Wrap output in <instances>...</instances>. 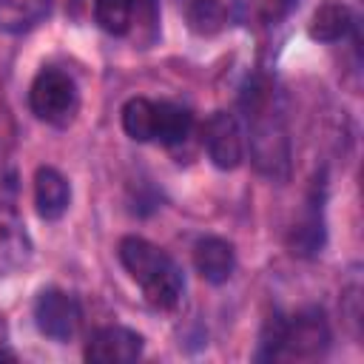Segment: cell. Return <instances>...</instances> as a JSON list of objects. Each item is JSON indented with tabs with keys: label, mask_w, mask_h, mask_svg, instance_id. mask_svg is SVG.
Returning a JSON list of instances; mask_svg holds the SVG:
<instances>
[{
	"label": "cell",
	"mask_w": 364,
	"mask_h": 364,
	"mask_svg": "<svg viewBox=\"0 0 364 364\" xmlns=\"http://www.w3.org/2000/svg\"><path fill=\"white\" fill-rule=\"evenodd\" d=\"M122 128L136 142H154L156 131V102L145 97H134L122 108Z\"/></svg>",
	"instance_id": "obj_16"
},
{
	"label": "cell",
	"mask_w": 364,
	"mask_h": 364,
	"mask_svg": "<svg viewBox=\"0 0 364 364\" xmlns=\"http://www.w3.org/2000/svg\"><path fill=\"white\" fill-rule=\"evenodd\" d=\"M77 102V85L60 68H43L28 88V105L34 117L51 125H65L74 117Z\"/></svg>",
	"instance_id": "obj_3"
},
{
	"label": "cell",
	"mask_w": 364,
	"mask_h": 364,
	"mask_svg": "<svg viewBox=\"0 0 364 364\" xmlns=\"http://www.w3.org/2000/svg\"><path fill=\"white\" fill-rule=\"evenodd\" d=\"M6 341H9V327H6V318L0 316V361H14V353L6 350Z\"/></svg>",
	"instance_id": "obj_19"
},
{
	"label": "cell",
	"mask_w": 364,
	"mask_h": 364,
	"mask_svg": "<svg viewBox=\"0 0 364 364\" xmlns=\"http://www.w3.org/2000/svg\"><path fill=\"white\" fill-rule=\"evenodd\" d=\"M139 6H142V0H97L94 3V20L102 31L122 37L139 20Z\"/></svg>",
	"instance_id": "obj_13"
},
{
	"label": "cell",
	"mask_w": 364,
	"mask_h": 364,
	"mask_svg": "<svg viewBox=\"0 0 364 364\" xmlns=\"http://www.w3.org/2000/svg\"><path fill=\"white\" fill-rule=\"evenodd\" d=\"M34 321L43 336H48L54 341H71L80 330L82 310L71 293H65L60 287H46V290H40V296L34 301Z\"/></svg>",
	"instance_id": "obj_5"
},
{
	"label": "cell",
	"mask_w": 364,
	"mask_h": 364,
	"mask_svg": "<svg viewBox=\"0 0 364 364\" xmlns=\"http://www.w3.org/2000/svg\"><path fill=\"white\" fill-rule=\"evenodd\" d=\"M193 264H196V270L205 282L222 284L233 276V267H236L233 245L219 239V236H205L193 247Z\"/></svg>",
	"instance_id": "obj_10"
},
{
	"label": "cell",
	"mask_w": 364,
	"mask_h": 364,
	"mask_svg": "<svg viewBox=\"0 0 364 364\" xmlns=\"http://www.w3.org/2000/svg\"><path fill=\"white\" fill-rule=\"evenodd\" d=\"M139 355H142V336L119 324L94 330L85 344V361L91 364H131Z\"/></svg>",
	"instance_id": "obj_7"
},
{
	"label": "cell",
	"mask_w": 364,
	"mask_h": 364,
	"mask_svg": "<svg viewBox=\"0 0 364 364\" xmlns=\"http://www.w3.org/2000/svg\"><path fill=\"white\" fill-rule=\"evenodd\" d=\"M330 344V327L321 310H301L290 321L279 318L273 358H318Z\"/></svg>",
	"instance_id": "obj_4"
},
{
	"label": "cell",
	"mask_w": 364,
	"mask_h": 364,
	"mask_svg": "<svg viewBox=\"0 0 364 364\" xmlns=\"http://www.w3.org/2000/svg\"><path fill=\"white\" fill-rule=\"evenodd\" d=\"M122 267L128 270V276L142 287V296L151 307L156 310H171L179 304L182 299V273L176 267V262L156 247L154 242L142 239V236H125L117 247Z\"/></svg>",
	"instance_id": "obj_2"
},
{
	"label": "cell",
	"mask_w": 364,
	"mask_h": 364,
	"mask_svg": "<svg viewBox=\"0 0 364 364\" xmlns=\"http://www.w3.org/2000/svg\"><path fill=\"white\" fill-rule=\"evenodd\" d=\"M185 17L191 31L210 37L216 31H222V26L228 23V9L222 0H188L185 3Z\"/></svg>",
	"instance_id": "obj_17"
},
{
	"label": "cell",
	"mask_w": 364,
	"mask_h": 364,
	"mask_svg": "<svg viewBox=\"0 0 364 364\" xmlns=\"http://www.w3.org/2000/svg\"><path fill=\"white\" fill-rule=\"evenodd\" d=\"M242 108L250 122V159L259 173L270 179H287L290 173V139L276 111V91L267 77H253L242 91Z\"/></svg>",
	"instance_id": "obj_1"
},
{
	"label": "cell",
	"mask_w": 364,
	"mask_h": 364,
	"mask_svg": "<svg viewBox=\"0 0 364 364\" xmlns=\"http://www.w3.org/2000/svg\"><path fill=\"white\" fill-rule=\"evenodd\" d=\"M287 245H290V253H296V256H316V253H321V247H324L321 208H318V210L310 208V213L293 228Z\"/></svg>",
	"instance_id": "obj_18"
},
{
	"label": "cell",
	"mask_w": 364,
	"mask_h": 364,
	"mask_svg": "<svg viewBox=\"0 0 364 364\" xmlns=\"http://www.w3.org/2000/svg\"><path fill=\"white\" fill-rule=\"evenodd\" d=\"M51 0H0V28L26 31L48 14Z\"/></svg>",
	"instance_id": "obj_15"
},
{
	"label": "cell",
	"mask_w": 364,
	"mask_h": 364,
	"mask_svg": "<svg viewBox=\"0 0 364 364\" xmlns=\"http://www.w3.org/2000/svg\"><path fill=\"white\" fill-rule=\"evenodd\" d=\"M202 142H205L208 159L219 171H233L245 159V136H242V128H239L236 117L228 114V111L210 114V119L205 122Z\"/></svg>",
	"instance_id": "obj_6"
},
{
	"label": "cell",
	"mask_w": 364,
	"mask_h": 364,
	"mask_svg": "<svg viewBox=\"0 0 364 364\" xmlns=\"http://www.w3.org/2000/svg\"><path fill=\"white\" fill-rule=\"evenodd\" d=\"M193 128V117L188 108L173 105V102H156V131L154 139L162 145H179L188 139Z\"/></svg>",
	"instance_id": "obj_14"
},
{
	"label": "cell",
	"mask_w": 364,
	"mask_h": 364,
	"mask_svg": "<svg viewBox=\"0 0 364 364\" xmlns=\"http://www.w3.org/2000/svg\"><path fill=\"white\" fill-rule=\"evenodd\" d=\"M31 259V239L11 205H0V276H11Z\"/></svg>",
	"instance_id": "obj_8"
},
{
	"label": "cell",
	"mask_w": 364,
	"mask_h": 364,
	"mask_svg": "<svg viewBox=\"0 0 364 364\" xmlns=\"http://www.w3.org/2000/svg\"><path fill=\"white\" fill-rule=\"evenodd\" d=\"M353 28H355L353 11L338 0H327L313 11L307 34L318 43H336V40H344Z\"/></svg>",
	"instance_id": "obj_11"
},
{
	"label": "cell",
	"mask_w": 364,
	"mask_h": 364,
	"mask_svg": "<svg viewBox=\"0 0 364 364\" xmlns=\"http://www.w3.org/2000/svg\"><path fill=\"white\" fill-rule=\"evenodd\" d=\"M68 202H71L68 179L57 168H48V165L37 168V173H34V205H37V213L43 219L54 222L68 210Z\"/></svg>",
	"instance_id": "obj_9"
},
{
	"label": "cell",
	"mask_w": 364,
	"mask_h": 364,
	"mask_svg": "<svg viewBox=\"0 0 364 364\" xmlns=\"http://www.w3.org/2000/svg\"><path fill=\"white\" fill-rule=\"evenodd\" d=\"M0 205H3V179H0Z\"/></svg>",
	"instance_id": "obj_20"
},
{
	"label": "cell",
	"mask_w": 364,
	"mask_h": 364,
	"mask_svg": "<svg viewBox=\"0 0 364 364\" xmlns=\"http://www.w3.org/2000/svg\"><path fill=\"white\" fill-rule=\"evenodd\" d=\"M290 9H293V0H230L233 20H239L242 26H250V28L273 26V23L284 20Z\"/></svg>",
	"instance_id": "obj_12"
}]
</instances>
